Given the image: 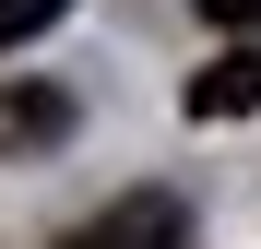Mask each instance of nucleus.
<instances>
[{"mask_svg":"<svg viewBox=\"0 0 261 249\" xmlns=\"http://www.w3.org/2000/svg\"><path fill=\"white\" fill-rule=\"evenodd\" d=\"M60 131H71V107H60V95H0V143H12V154L60 143Z\"/></svg>","mask_w":261,"mask_h":249,"instance_id":"nucleus-3","label":"nucleus"},{"mask_svg":"<svg viewBox=\"0 0 261 249\" xmlns=\"http://www.w3.org/2000/svg\"><path fill=\"white\" fill-rule=\"evenodd\" d=\"M178 107H190V119H249V107H261V36H249V48H226L214 71H190Z\"/></svg>","mask_w":261,"mask_h":249,"instance_id":"nucleus-2","label":"nucleus"},{"mask_svg":"<svg viewBox=\"0 0 261 249\" xmlns=\"http://www.w3.org/2000/svg\"><path fill=\"white\" fill-rule=\"evenodd\" d=\"M60 249H190V202L178 190H119L95 226H71Z\"/></svg>","mask_w":261,"mask_h":249,"instance_id":"nucleus-1","label":"nucleus"},{"mask_svg":"<svg viewBox=\"0 0 261 249\" xmlns=\"http://www.w3.org/2000/svg\"><path fill=\"white\" fill-rule=\"evenodd\" d=\"M190 12H202V24H226V36H249V24H261V0H190Z\"/></svg>","mask_w":261,"mask_h":249,"instance_id":"nucleus-5","label":"nucleus"},{"mask_svg":"<svg viewBox=\"0 0 261 249\" xmlns=\"http://www.w3.org/2000/svg\"><path fill=\"white\" fill-rule=\"evenodd\" d=\"M60 12H71V0H0V48H24V36H48Z\"/></svg>","mask_w":261,"mask_h":249,"instance_id":"nucleus-4","label":"nucleus"}]
</instances>
